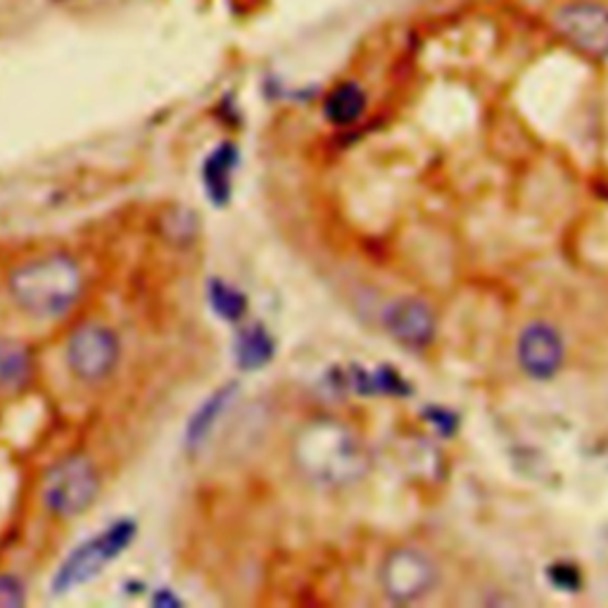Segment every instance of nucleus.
Instances as JSON below:
<instances>
[{
	"mask_svg": "<svg viewBox=\"0 0 608 608\" xmlns=\"http://www.w3.org/2000/svg\"><path fill=\"white\" fill-rule=\"evenodd\" d=\"M292 459L305 478L329 487L357 483L371 466L357 433L333 418L307 423L292 445Z\"/></svg>",
	"mask_w": 608,
	"mask_h": 608,
	"instance_id": "obj_1",
	"label": "nucleus"
},
{
	"mask_svg": "<svg viewBox=\"0 0 608 608\" xmlns=\"http://www.w3.org/2000/svg\"><path fill=\"white\" fill-rule=\"evenodd\" d=\"M81 268L65 252H50L12 272L8 288L12 300L36 319H58L81 295Z\"/></svg>",
	"mask_w": 608,
	"mask_h": 608,
	"instance_id": "obj_2",
	"label": "nucleus"
},
{
	"mask_svg": "<svg viewBox=\"0 0 608 608\" xmlns=\"http://www.w3.org/2000/svg\"><path fill=\"white\" fill-rule=\"evenodd\" d=\"M138 526L131 518H119L110 523L97 535L83 540L79 547L69 551V557L58 565L53 580H50V594L60 597V594L72 592L81 585H89L105 571L115 559H119L126 549L136 540Z\"/></svg>",
	"mask_w": 608,
	"mask_h": 608,
	"instance_id": "obj_3",
	"label": "nucleus"
},
{
	"mask_svg": "<svg viewBox=\"0 0 608 608\" xmlns=\"http://www.w3.org/2000/svg\"><path fill=\"white\" fill-rule=\"evenodd\" d=\"M437 563L416 547H398L386 554L378 571V583L386 597L394 604H414L435 589Z\"/></svg>",
	"mask_w": 608,
	"mask_h": 608,
	"instance_id": "obj_4",
	"label": "nucleus"
},
{
	"mask_svg": "<svg viewBox=\"0 0 608 608\" xmlns=\"http://www.w3.org/2000/svg\"><path fill=\"white\" fill-rule=\"evenodd\" d=\"M97 494V473L87 457H67L46 473L44 504L53 516L74 518Z\"/></svg>",
	"mask_w": 608,
	"mask_h": 608,
	"instance_id": "obj_5",
	"label": "nucleus"
},
{
	"mask_svg": "<svg viewBox=\"0 0 608 608\" xmlns=\"http://www.w3.org/2000/svg\"><path fill=\"white\" fill-rule=\"evenodd\" d=\"M65 359L79 380L95 383L107 378L119 362V337L103 323H81L67 337Z\"/></svg>",
	"mask_w": 608,
	"mask_h": 608,
	"instance_id": "obj_6",
	"label": "nucleus"
},
{
	"mask_svg": "<svg viewBox=\"0 0 608 608\" xmlns=\"http://www.w3.org/2000/svg\"><path fill=\"white\" fill-rule=\"evenodd\" d=\"M554 30L573 48L594 60L608 58V8L594 0H573L554 12Z\"/></svg>",
	"mask_w": 608,
	"mask_h": 608,
	"instance_id": "obj_7",
	"label": "nucleus"
},
{
	"mask_svg": "<svg viewBox=\"0 0 608 608\" xmlns=\"http://www.w3.org/2000/svg\"><path fill=\"white\" fill-rule=\"evenodd\" d=\"M516 359L520 369L537 380L554 376L563 364V337L544 321L528 323L516 343Z\"/></svg>",
	"mask_w": 608,
	"mask_h": 608,
	"instance_id": "obj_8",
	"label": "nucleus"
},
{
	"mask_svg": "<svg viewBox=\"0 0 608 608\" xmlns=\"http://www.w3.org/2000/svg\"><path fill=\"white\" fill-rule=\"evenodd\" d=\"M383 326L394 341L409 347H423L435 337L437 319L421 297H398L383 309Z\"/></svg>",
	"mask_w": 608,
	"mask_h": 608,
	"instance_id": "obj_9",
	"label": "nucleus"
},
{
	"mask_svg": "<svg viewBox=\"0 0 608 608\" xmlns=\"http://www.w3.org/2000/svg\"><path fill=\"white\" fill-rule=\"evenodd\" d=\"M236 167L238 150L233 144H221L207 154V160L203 162V186L211 205L223 207L231 200Z\"/></svg>",
	"mask_w": 608,
	"mask_h": 608,
	"instance_id": "obj_10",
	"label": "nucleus"
},
{
	"mask_svg": "<svg viewBox=\"0 0 608 608\" xmlns=\"http://www.w3.org/2000/svg\"><path fill=\"white\" fill-rule=\"evenodd\" d=\"M236 392H238V388L233 383L211 392L209 398L191 414V418L186 423V433H183V445H186L191 451L200 447L209 437L211 428L217 426V421L226 412V406L233 402Z\"/></svg>",
	"mask_w": 608,
	"mask_h": 608,
	"instance_id": "obj_11",
	"label": "nucleus"
},
{
	"mask_svg": "<svg viewBox=\"0 0 608 608\" xmlns=\"http://www.w3.org/2000/svg\"><path fill=\"white\" fill-rule=\"evenodd\" d=\"M276 352L274 337L268 335V331L262 326V323H252V326L240 329L236 345H233V355H236V364L243 371H257L262 366H266L272 362Z\"/></svg>",
	"mask_w": 608,
	"mask_h": 608,
	"instance_id": "obj_12",
	"label": "nucleus"
},
{
	"mask_svg": "<svg viewBox=\"0 0 608 608\" xmlns=\"http://www.w3.org/2000/svg\"><path fill=\"white\" fill-rule=\"evenodd\" d=\"M366 110V93L355 81H343L323 101V117L335 126L355 124Z\"/></svg>",
	"mask_w": 608,
	"mask_h": 608,
	"instance_id": "obj_13",
	"label": "nucleus"
},
{
	"mask_svg": "<svg viewBox=\"0 0 608 608\" xmlns=\"http://www.w3.org/2000/svg\"><path fill=\"white\" fill-rule=\"evenodd\" d=\"M34 357L18 341L0 337V388H22L32 378Z\"/></svg>",
	"mask_w": 608,
	"mask_h": 608,
	"instance_id": "obj_14",
	"label": "nucleus"
},
{
	"mask_svg": "<svg viewBox=\"0 0 608 608\" xmlns=\"http://www.w3.org/2000/svg\"><path fill=\"white\" fill-rule=\"evenodd\" d=\"M207 302L219 319L238 323L248 312V297L233 288L231 283L223 278H209L207 280Z\"/></svg>",
	"mask_w": 608,
	"mask_h": 608,
	"instance_id": "obj_15",
	"label": "nucleus"
},
{
	"mask_svg": "<svg viewBox=\"0 0 608 608\" xmlns=\"http://www.w3.org/2000/svg\"><path fill=\"white\" fill-rule=\"evenodd\" d=\"M26 601V589L15 575H0V608H20Z\"/></svg>",
	"mask_w": 608,
	"mask_h": 608,
	"instance_id": "obj_16",
	"label": "nucleus"
},
{
	"mask_svg": "<svg viewBox=\"0 0 608 608\" xmlns=\"http://www.w3.org/2000/svg\"><path fill=\"white\" fill-rule=\"evenodd\" d=\"M551 577H554V585L557 587H563V589H571L575 592L577 589V583H580V577L573 569H565V565H559V569L551 571Z\"/></svg>",
	"mask_w": 608,
	"mask_h": 608,
	"instance_id": "obj_17",
	"label": "nucleus"
},
{
	"mask_svg": "<svg viewBox=\"0 0 608 608\" xmlns=\"http://www.w3.org/2000/svg\"><path fill=\"white\" fill-rule=\"evenodd\" d=\"M154 606H160V608H172V606H181V599L176 597V594L169 589V587H160L158 592L152 594V599H150Z\"/></svg>",
	"mask_w": 608,
	"mask_h": 608,
	"instance_id": "obj_18",
	"label": "nucleus"
}]
</instances>
